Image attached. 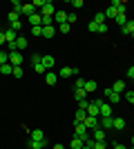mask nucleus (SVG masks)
<instances>
[{
	"mask_svg": "<svg viewBox=\"0 0 134 149\" xmlns=\"http://www.w3.org/2000/svg\"><path fill=\"white\" fill-rule=\"evenodd\" d=\"M32 140H45V134L40 129H34L32 131Z\"/></svg>",
	"mask_w": 134,
	"mask_h": 149,
	"instance_id": "c85d7f7f",
	"label": "nucleus"
},
{
	"mask_svg": "<svg viewBox=\"0 0 134 149\" xmlns=\"http://www.w3.org/2000/svg\"><path fill=\"white\" fill-rule=\"evenodd\" d=\"M32 13H36V9H34V5H22V9H20V16H32Z\"/></svg>",
	"mask_w": 134,
	"mask_h": 149,
	"instance_id": "aec40b11",
	"label": "nucleus"
},
{
	"mask_svg": "<svg viewBox=\"0 0 134 149\" xmlns=\"http://www.w3.org/2000/svg\"><path fill=\"white\" fill-rule=\"evenodd\" d=\"M132 38H134V31H132Z\"/></svg>",
	"mask_w": 134,
	"mask_h": 149,
	"instance_id": "4d7b16f0",
	"label": "nucleus"
},
{
	"mask_svg": "<svg viewBox=\"0 0 134 149\" xmlns=\"http://www.w3.org/2000/svg\"><path fill=\"white\" fill-rule=\"evenodd\" d=\"M9 22H11V25L13 22H20V11H11L9 13Z\"/></svg>",
	"mask_w": 134,
	"mask_h": 149,
	"instance_id": "7c9ffc66",
	"label": "nucleus"
},
{
	"mask_svg": "<svg viewBox=\"0 0 134 149\" xmlns=\"http://www.w3.org/2000/svg\"><path fill=\"white\" fill-rule=\"evenodd\" d=\"M29 25L32 27H43V16H40L38 11L32 13V16H29Z\"/></svg>",
	"mask_w": 134,
	"mask_h": 149,
	"instance_id": "1a4fd4ad",
	"label": "nucleus"
},
{
	"mask_svg": "<svg viewBox=\"0 0 134 149\" xmlns=\"http://www.w3.org/2000/svg\"><path fill=\"white\" fill-rule=\"evenodd\" d=\"M38 13L43 16V18H54V13H56V7H54V2H49V0H45L43 9H40Z\"/></svg>",
	"mask_w": 134,
	"mask_h": 149,
	"instance_id": "7ed1b4c3",
	"label": "nucleus"
},
{
	"mask_svg": "<svg viewBox=\"0 0 134 149\" xmlns=\"http://www.w3.org/2000/svg\"><path fill=\"white\" fill-rule=\"evenodd\" d=\"M128 78H132V80H134V67L128 69Z\"/></svg>",
	"mask_w": 134,
	"mask_h": 149,
	"instance_id": "8fccbe9b",
	"label": "nucleus"
},
{
	"mask_svg": "<svg viewBox=\"0 0 134 149\" xmlns=\"http://www.w3.org/2000/svg\"><path fill=\"white\" fill-rule=\"evenodd\" d=\"M40 58H43V56H38V54H32V62H34V65H36V62H40Z\"/></svg>",
	"mask_w": 134,
	"mask_h": 149,
	"instance_id": "09e8293b",
	"label": "nucleus"
},
{
	"mask_svg": "<svg viewBox=\"0 0 134 149\" xmlns=\"http://www.w3.org/2000/svg\"><path fill=\"white\" fill-rule=\"evenodd\" d=\"M0 45H7L5 42V31H0Z\"/></svg>",
	"mask_w": 134,
	"mask_h": 149,
	"instance_id": "603ef678",
	"label": "nucleus"
},
{
	"mask_svg": "<svg viewBox=\"0 0 134 149\" xmlns=\"http://www.w3.org/2000/svg\"><path fill=\"white\" fill-rule=\"evenodd\" d=\"M69 29H72L69 22H63V25H58V31H60V33H69Z\"/></svg>",
	"mask_w": 134,
	"mask_h": 149,
	"instance_id": "72a5a7b5",
	"label": "nucleus"
},
{
	"mask_svg": "<svg viewBox=\"0 0 134 149\" xmlns=\"http://www.w3.org/2000/svg\"><path fill=\"white\" fill-rule=\"evenodd\" d=\"M92 140H105V129H103L101 125L96 129H92Z\"/></svg>",
	"mask_w": 134,
	"mask_h": 149,
	"instance_id": "6e6552de",
	"label": "nucleus"
},
{
	"mask_svg": "<svg viewBox=\"0 0 134 149\" xmlns=\"http://www.w3.org/2000/svg\"><path fill=\"white\" fill-rule=\"evenodd\" d=\"M11 76H13V78H22V67H13Z\"/></svg>",
	"mask_w": 134,
	"mask_h": 149,
	"instance_id": "58836bf2",
	"label": "nucleus"
},
{
	"mask_svg": "<svg viewBox=\"0 0 134 149\" xmlns=\"http://www.w3.org/2000/svg\"><path fill=\"white\" fill-rule=\"evenodd\" d=\"M87 116H92V118H101V113H98V105H96L94 100H92L89 107H87Z\"/></svg>",
	"mask_w": 134,
	"mask_h": 149,
	"instance_id": "f8f14e48",
	"label": "nucleus"
},
{
	"mask_svg": "<svg viewBox=\"0 0 134 149\" xmlns=\"http://www.w3.org/2000/svg\"><path fill=\"white\" fill-rule=\"evenodd\" d=\"M114 129H119V131L125 129V120L123 118H114Z\"/></svg>",
	"mask_w": 134,
	"mask_h": 149,
	"instance_id": "2f4dec72",
	"label": "nucleus"
},
{
	"mask_svg": "<svg viewBox=\"0 0 134 149\" xmlns=\"http://www.w3.org/2000/svg\"><path fill=\"white\" fill-rule=\"evenodd\" d=\"M69 5L74 7V9H81V7H83V0H72Z\"/></svg>",
	"mask_w": 134,
	"mask_h": 149,
	"instance_id": "79ce46f5",
	"label": "nucleus"
},
{
	"mask_svg": "<svg viewBox=\"0 0 134 149\" xmlns=\"http://www.w3.org/2000/svg\"><path fill=\"white\" fill-rule=\"evenodd\" d=\"M94 22H96V25H105V13H103V11H96Z\"/></svg>",
	"mask_w": 134,
	"mask_h": 149,
	"instance_id": "cd10ccee",
	"label": "nucleus"
},
{
	"mask_svg": "<svg viewBox=\"0 0 134 149\" xmlns=\"http://www.w3.org/2000/svg\"><path fill=\"white\" fill-rule=\"evenodd\" d=\"M74 98L81 102V100H87V91L85 89H74Z\"/></svg>",
	"mask_w": 134,
	"mask_h": 149,
	"instance_id": "412c9836",
	"label": "nucleus"
},
{
	"mask_svg": "<svg viewBox=\"0 0 134 149\" xmlns=\"http://www.w3.org/2000/svg\"><path fill=\"white\" fill-rule=\"evenodd\" d=\"M32 5H34V9H36V7H38V9H43V5H45V0H34Z\"/></svg>",
	"mask_w": 134,
	"mask_h": 149,
	"instance_id": "a18cd8bd",
	"label": "nucleus"
},
{
	"mask_svg": "<svg viewBox=\"0 0 134 149\" xmlns=\"http://www.w3.org/2000/svg\"><path fill=\"white\" fill-rule=\"evenodd\" d=\"M45 82H47L49 87H54V85L58 82V74H54V71H47V74H45Z\"/></svg>",
	"mask_w": 134,
	"mask_h": 149,
	"instance_id": "4468645a",
	"label": "nucleus"
},
{
	"mask_svg": "<svg viewBox=\"0 0 134 149\" xmlns=\"http://www.w3.org/2000/svg\"><path fill=\"white\" fill-rule=\"evenodd\" d=\"M22 62H25V58H22L20 51H11V54H9V65H11V67H20Z\"/></svg>",
	"mask_w": 134,
	"mask_h": 149,
	"instance_id": "39448f33",
	"label": "nucleus"
},
{
	"mask_svg": "<svg viewBox=\"0 0 134 149\" xmlns=\"http://www.w3.org/2000/svg\"><path fill=\"white\" fill-rule=\"evenodd\" d=\"M7 62H9V54H7V51H0V67L7 65Z\"/></svg>",
	"mask_w": 134,
	"mask_h": 149,
	"instance_id": "e433bc0d",
	"label": "nucleus"
},
{
	"mask_svg": "<svg viewBox=\"0 0 134 149\" xmlns=\"http://www.w3.org/2000/svg\"><path fill=\"white\" fill-rule=\"evenodd\" d=\"M98 125H101L105 131H107V129H114V116H103V118L98 120Z\"/></svg>",
	"mask_w": 134,
	"mask_h": 149,
	"instance_id": "423d86ee",
	"label": "nucleus"
},
{
	"mask_svg": "<svg viewBox=\"0 0 134 149\" xmlns=\"http://www.w3.org/2000/svg\"><path fill=\"white\" fill-rule=\"evenodd\" d=\"M125 100H128L130 105H134V91H125Z\"/></svg>",
	"mask_w": 134,
	"mask_h": 149,
	"instance_id": "ea45409f",
	"label": "nucleus"
},
{
	"mask_svg": "<svg viewBox=\"0 0 134 149\" xmlns=\"http://www.w3.org/2000/svg\"><path fill=\"white\" fill-rule=\"evenodd\" d=\"M94 102L98 105V113H101V118H103V116H112V105H109L107 100H103V98H96Z\"/></svg>",
	"mask_w": 134,
	"mask_h": 149,
	"instance_id": "f03ea898",
	"label": "nucleus"
},
{
	"mask_svg": "<svg viewBox=\"0 0 134 149\" xmlns=\"http://www.w3.org/2000/svg\"><path fill=\"white\" fill-rule=\"evenodd\" d=\"M112 91H116V93H123V91H125V82H123V80H116L114 85H112Z\"/></svg>",
	"mask_w": 134,
	"mask_h": 149,
	"instance_id": "5701e85b",
	"label": "nucleus"
},
{
	"mask_svg": "<svg viewBox=\"0 0 134 149\" xmlns=\"http://www.w3.org/2000/svg\"><path fill=\"white\" fill-rule=\"evenodd\" d=\"M132 147H134V136H132Z\"/></svg>",
	"mask_w": 134,
	"mask_h": 149,
	"instance_id": "6e6d98bb",
	"label": "nucleus"
},
{
	"mask_svg": "<svg viewBox=\"0 0 134 149\" xmlns=\"http://www.w3.org/2000/svg\"><path fill=\"white\" fill-rule=\"evenodd\" d=\"M114 149H128V147H125V145H121V143H116V145H114Z\"/></svg>",
	"mask_w": 134,
	"mask_h": 149,
	"instance_id": "864d4df0",
	"label": "nucleus"
},
{
	"mask_svg": "<svg viewBox=\"0 0 134 149\" xmlns=\"http://www.w3.org/2000/svg\"><path fill=\"white\" fill-rule=\"evenodd\" d=\"M87 107H89L87 100H81V102H78V109H85V111H87Z\"/></svg>",
	"mask_w": 134,
	"mask_h": 149,
	"instance_id": "c03bdc74",
	"label": "nucleus"
},
{
	"mask_svg": "<svg viewBox=\"0 0 134 149\" xmlns=\"http://www.w3.org/2000/svg\"><path fill=\"white\" fill-rule=\"evenodd\" d=\"M96 33H107V25H98V31Z\"/></svg>",
	"mask_w": 134,
	"mask_h": 149,
	"instance_id": "de8ad7c7",
	"label": "nucleus"
},
{
	"mask_svg": "<svg viewBox=\"0 0 134 149\" xmlns=\"http://www.w3.org/2000/svg\"><path fill=\"white\" fill-rule=\"evenodd\" d=\"M109 7H114L119 13H125V5H123L121 0H112V5H109Z\"/></svg>",
	"mask_w": 134,
	"mask_h": 149,
	"instance_id": "b1692460",
	"label": "nucleus"
},
{
	"mask_svg": "<svg viewBox=\"0 0 134 149\" xmlns=\"http://www.w3.org/2000/svg\"><path fill=\"white\" fill-rule=\"evenodd\" d=\"M130 149H134V147H130Z\"/></svg>",
	"mask_w": 134,
	"mask_h": 149,
	"instance_id": "13d9d810",
	"label": "nucleus"
},
{
	"mask_svg": "<svg viewBox=\"0 0 134 149\" xmlns=\"http://www.w3.org/2000/svg\"><path fill=\"white\" fill-rule=\"evenodd\" d=\"M83 149H94V147H92V140H87V143L83 145Z\"/></svg>",
	"mask_w": 134,
	"mask_h": 149,
	"instance_id": "3c124183",
	"label": "nucleus"
},
{
	"mask_svg": "<svg viewBox=\"0 0 134 149\" xmlns=\"http://www.w3.org/2000/svg\"><path fill=\"white\" fill-rule=\"evenodd\" d=\"M125 22H128V16H125V13H119V16H116V25L123 27Z\"/></svg>",
	"mask_w": 134,
	"mask_h": 149,
	"instance_id": "473e14b6",
	"label": "nucleus"
},
{
	"mask_svg": "<svg viewBox=\"0 0 134 149\" xmlns=\"http://www.w3.org/2000/svg\"><path fill=\"white\" fill-rule=\"evenodd\" d=\"M54 149H65V145H54Z\"/></svg>",
	"mask_w": 134,
	"mask_h": 149,
	"instance_id": "5fc2aeb1",
	"label": "nucleus"
},
{
	"mask_svg": "<svg viewBox=\"0 0 134 149\" xmlns=\"http://www.w3.org/2000/svg\"><path fill=\"white\" fill-rule=\"evenodd\" d=\"M85 118H87V111H85V109H76V113H74V123H85Z\"/></svg>",
	"mask_w": 134,
	"mask_h": 149,
	"instance_id": "a211bd4d",
	"label": "nucleus"
},
{
	"mask_svg": "<svg viewBox=\"0 0 134 149\" xmlns=\"http://www.w3.org/2000/svg\"><path fill=\"white\" fill-rule=\"evenodd\" d=\"M74 89H85V78H76V82H74Z\"/></svg>",
	"mask_w": 134,
	"mask_h": 149,
	"instance_id": "4c0bfd02",
	"label": "nucleus"
},
{
	"mask_svg": "<svg viewBox=\"0 0 134 149\" xmlns=\"http://www.w3.org/2000/svg\"><path fill=\"white\" fill-rule=\"evenodd\" d=\"M22 49H27V38L18 36V40H16V51H22Z\"/></svg>",
	"mask_w": 134,
	"mask_h": 149,
	"instance_id": "4be33fe9",
	"label": "nucleus"
},
{
	"mask_svg": "<svg viewBox=\"0 0 134 149\" xmlns=\"http://www.w3.org/2000/svg\"><path fill=\"white\" fill-rule=\"evenodd\" d=\"M34 71H36V74H47V69L43 67V62H36V65H34Z\"/></svg>",
	"mask_w": 134,
	"mask_h": 149,
	"instance_id": "c9c22d12",
	"label": "nucleus"
},
{
	"mask_svg": "<svg viewBox=\"0 0 134 149\" xmlns=\"http://www.w3.org/2000/svg\"><path fill=\"white\" fill-rule=\"evenodd\" d=\"M87 29H89V31H98V25H96L94 20H92V22H89V25H87Z\"/></svg>",
	"mask_w": 134,
	"mask_h": 149,
	"instance_id": "49530a36",
	"label": "nucleus"
},
{
	"mask_svg": "<svg viewBox=\"0 0 134 149\" xmlns=\"http://www.w3.org/2000/svg\"><path fill=\"white\" fill-rule=\"evenodd\" d=\"M67 76H74V67H60V71H58V78H67Z\"/></svg>",
	"mask_w": 134,
	"mask_h": 149,
	"instance_id": "f3484780",
	"label": "nucleus"
},
{
	"mask_svg": "<svg viewBox=\"0 0 134 149\" xmlns=\"http://www.w3.org/2000/svg\"><path fill=\"white\" fill-rule=\"evenodd\" d=\"M56 36V27H43V38H47V40H51V38Z\"/></svg>",
	"mask_w": 134,
	"mask_h": 149,
	"instance_id": "2eb2a0df",
	"label": "nucleus"
},
{
	"mask_svg": "<svg viewBox=\"0 0 134 149\" xmlns=\"http://www.w3.org/2000/svg\"><path fill=\"white\" fill-rule=\"evenodd\" d=\"M83 140H81V138H76V136H74V138H72V143H69V147L72 149H83Z\"/></svg>",
	"mask_w": 134,
	"mask_h": 149,
	"instance_id": "a878e982",
	"label": "nucleus"
},
{
	"mask_svg": "<svg viewBox=\"0 0 134 149\" xmlns=\"http://www.w3.org/2000/svg\"><path fill=\"white\" fill-rule=\"evenodd\" d=\"M103 96L107 98V102H109V105H116V102H121V93L112 91V87H109V89H103Z\"/></svg>",
	"mask_w": 134,
	"mask_h": 149,
	"instance_id": "20e7f679",
	"label": "nucleus"
},
{
	"mask_svg": "<svg viewBox=\"0 0 134 149\" xmlns=\"http://www.w3.org/2000/svg\"><path fill=\"white\" fill-rule=\"evenodd\" d=\"M132 31H134V20H128V22L121 27V33H125V36H132Z\"/></svg>",
	"mask_w": 134,
	"mask_h": 149,
	"instance_id": "dca6fc26",
	"label": "nucleus"
},
{
	"mask_svg": "<svg viewBox=\"0 0 134 149\" xmlns=\"http://www.w3.org/2000/svg\"><path fill=\"white\" fill-rule=\"evenodd\" d=\"M87 127H85L83 123H74V136L76 138H81V140H83V143H87L89 140V134H87Z\"/></svg>",
	"mask_w": 134,
	"mask_h": 149,
	"instance_id": "f257e3e1",
	"label": "nucleus"
},
{
	"mask_svg": "<svg viewBox=\"0 0 134 149\" xmlns=\"http://www.w3.org/2000/svg\"><path fill=\"white\" fill-rule=\"evenodd\" d=\"M96 87H98V85H96V80H85V91H87V93L96 91Z\"/></svg>",
	"mask_w": 134,
	"mask_h": 149,
	"instance_id": "bb28decb",
	"label": "nucleus"
},
{
	"mask_svg": "<svg viewBox=\"0 0 134 149\" xmlns=\"http://www.w3.org/2000/svg\"><path fill=\"white\" fill-rule=\"evenodd\" d=\"M27 147H29V149H45V147H47V140H32V138H29Z\"/></svg>",
	"mask_w": 134,
	"mask_h": 149,
	"instance_id": "9b49d317",
	"label": "nucleus"
},
{
	"mask_svg": "<svg viewBox=\"0 0 134 149\" xmlns=\"http://www.w3.org/2000/svg\"><path fill=\"white\" fill-rule=\"evenodd\" d=\"M11 71H13V67H11V65H9V62L0 67V74H5V76H11Z\"/></svg>",
	"mask_w": 134,
	"mask_h": 149,
	"instance_id": "c756f323",
	"label": "nucleus"
},
{
	"mask_svg": "<svg viewBox=\"0 0 134 149\" xmlns=\"http://www.w3.org/2000/svg\"><path fill=\"white\" fill-rule=\"evenodd\" d=\"M16 40H18V31H13L11 27H9V29H5V42H7V45H13Z\"/></svg>",
	"mask_w": 134,
	"mask_h": 149,
	"instance_id": "0eeeda50",
	"label": "nucleus"
},
{
	"mask_svg": "<svg viewBox=\"0 0 134 149\" xmlns=\"http://www.w3.org/2000/svg\"><path fill=\"white\" fill-rule=\"evenodd\" d=\"M103 13H105V20H107V18H114V20H116V16H119V11H116L114 7H107Z\"/></svg>",
	"mask_w": 134,
	"mask_h": 149,
	"instance_id": "393cba45",
	"label": "nucleus"
},
{
	"mask_svg": "<svg viewBox=\"0 0 134 149\" xmlns=\"http://www.w3.org/2000/svg\"><path fill=\"white\" fill-rule=\"evenodd\" d=\"M92 147L94 149H107L105 147V140H92Z\"/></svg>",
	"mask_w": 134,
	"mask_h": 149,
	"instance_id": "f704fd0d",
	"label": "nucleus"
},
{
	"mask_svg": "<svg viewBox=\"0 0 134 149\" xmlns=\"http://www.w3.org/2000/svg\"><path fill=\"white\" fill-rule=\"evenodd\" d=\"M54 22H58V25L67 22V11H60V9H56V13H54Z\"/></svg>",
	"mask_w": 134,
	"mask_h": 149,
	"instance_id": "ddd939ff",
	"label": "nucleus"
},
{
	"mask_svg": "<svg viewBox=\"0 0 134 149\" xmlns=\"http://www.w3.org/2000/svg\"><path fill=\"white\" fill-rule=\"evenodd\" d=\"M76 18H78V16H76L74 11H69V13H67V22H69V25H72V22H76Z\"/></svg>",
	"mask_w": 134,
	"mask_h": 149,
	"instance_id": "a19ab883",
	"label": "nucleus"
},
{
	"mask_svg": "<svg viewBox=\"0 0 134 149\" xmlns=\"http://www.w3.org/2000/svg\"><path fill=\"white\" fill-rule=\"evenodd\" d=\"M83 125L87 127V129H96V127H98V118H92V116H87Z\"/></svg>",
	"mask_w": 134,
	"mask_h": 149,
	"instance_id": "6ab92c4d",
	"label": "nucleus"
},
{
	"mask_svg": "<svg viewBox=\"0 0 134 149\" xmlns=\"http://www.w3.org/2000/svg\"><path fill=\"white\" fill-rule=\"evenodd\" d=\"M40 62H43V67L47 69V71H51V67L56 65V60H54V56H43V58H40Z\"/></svg>",
	"mask_w": 134,
	"mask_h": 149,
	"instance_id": "9d476101",
	"label": "nucleus"
},
{
	"mask_svg": "<svg viewBox=\"0 0 134 149\" xmlns=\"http://www.w3.org/2000/svg\"><path fill=\"white\" fill-rule=\"evenodd\" d=\"M32 33L34 36H43V27H32Z\"/></svg>",
	"mask_w": 134,
	"mask_h": 149,
	"instance_id": "37998d69",
	"label": "nucleus"
}]
</instances>
